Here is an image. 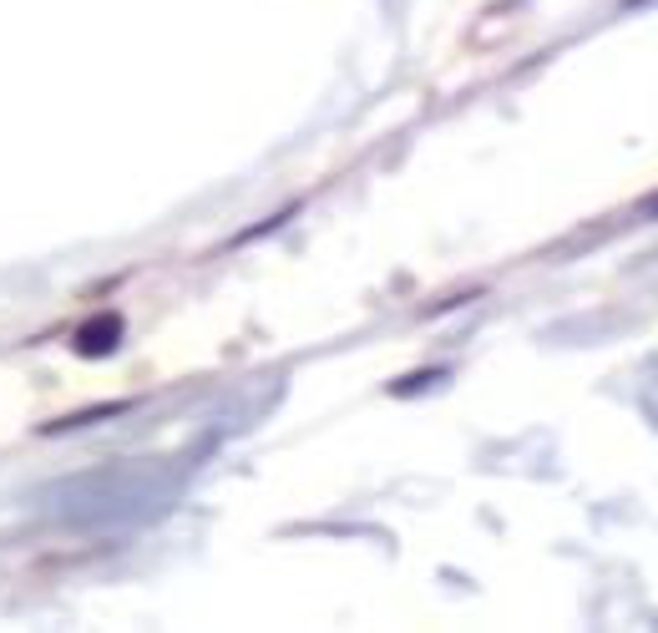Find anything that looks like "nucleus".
<instances>
[{"mask_svg": "<svg viewBox=\"0 0 658 633\" xmlns=\"http://www.w3.org/2000/svg\"><path fill=\"white\" fill-rule=\"evenodd\" d=\"M122 335H127L122 314H117V309H102V314H92V320H81V325H76L71 350H76L81 360H102V355H112V350L122 345Z\"/></svg>", "mask_w": 658, "mask_h": 633, "instance_id": "1", "label": "nucleus"}, {"mask_svg": "<svg viewBox=\"0 0 658 633\" xmlns=\"http://www.w3.org/2000/svg\"><path fill=\"white\" fill-rule=\"evenodd\" d=\"M436 380H446V370H421V375H405V380H395L390 390H395V395H416V390H426V385H436Z\"/></svg>", "mask_w": 658, "mask_h": 633, "instance_id": "3", "label": "nucleus"}, {"mask_svg": "<svg viewBox=\"0 0 658 633\" xmlns=\"http://www.w3.org/2000/svg\"><path fill=\"white\" fill-rule=\"evenodd\" d=\"M132 401H107V406H87V411H71V416H61V421H46L41 426V436H71V431H87V426H97V421H112V416H122Z\"/></svg>", "mask_w": 658, "mask_h": 633, "instance_id": "2", "label": "nucleus"}, {"mask_svg": "<svg viewBox=\"0 0 658 633\" xmlns=\"http://www.w3.org/2000/svg\"><path fill=\"white\" fill-rule=\"evenodd\" d=\"M648 213H658V198H648Z\"/></svg>", "mask_w": 658, "mask_h": 633, "instance_id": "4", "label": "nucleus"}]
</instances>
